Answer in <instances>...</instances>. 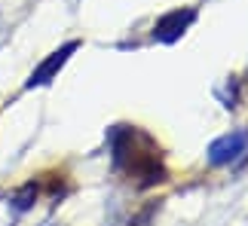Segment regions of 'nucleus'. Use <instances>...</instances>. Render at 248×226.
I'll list each match as a JSON object with an SVG mask.
<instances>
[{
  "label": "nucleus",
  "mask_w": 248,
  "mask_h": 226,
  "mask_svg": "<svg viewBox=\"0 0 248 226\" xmlns=\"http://www.w3.org/2000/svg\"><path fill=\"white\" fill-rule=\"evenodd\" d=\"M43 226H55V223H43Z\"/></svg>",
  "instance_id": "nucleus-5"
},
{
  "label": "nucleus",
  "mask_w": 248,
  "mask_h": 226,
  "mask_svg": "<svg viewBox=\"0 0 248 226\" xmlns=\"http://www.w3.org/2000/svg\"><path fill=\"white\" fill-rule=\"evenodd\" d=\"M80 49V43L77 40H71V43H64L62 49H55L49 58H43L37 68L31 71V77H28V83H25V89H37V86H49V83L55 80V73H59L64 64H68V58L74 52Z\"/></svg>",
  "instance_id": "nucleus-1"
},
{
  "label": "nucleus",
  "mask_w": 248,
  "mask_h": 226,
  "mask_svg": "<svg viewBox=\"0 0 248 226\" xmlns=\"http://www.w3.org/2000/svg\"><path fill=\"white\" fill-rule=\"evenodd\" d=\"M245 150H248V131H230V135H221L217 141H212V147H208V162L212 165H230Z\"/></svg>",
  "instance_id": "nucleus-2"
},
{
  "label": "nucleus",
  "mask_w": 248,
  "mask_h": 226,
  "mask_svg": "<svg viewBox=\"0 0 248 226\" xmlns=\"http://www.w3.org/2000/svg\"><path fill=\"white\" fill-rule=\"evenodd\" d=\"M37 184L34 181H28V184H22L18 190L9 196V208H13L16 214H25V211H31L34 208V202H37Z\"/></svg>",
  "instance_id": "nucleus-4"
},
{
  "label": "nucleus",
  "mask_w": 248,
  "mask_h": 226,
  "mask_svg": "<svg viewBox=\"0 0 248 226\" xmlns=\"http://www.w3.org/2000/svg\"><path fill=\"white\" fill-rule=\"evenodd\" d=\"M193 18H196L193 9H171V13H166V15L156 22L154 37H156V40H163V43H175L178 37L187 31V25L193 22Z\"/></svg>",
  "instance_id": "nucleus-3"
}]
</instances>
